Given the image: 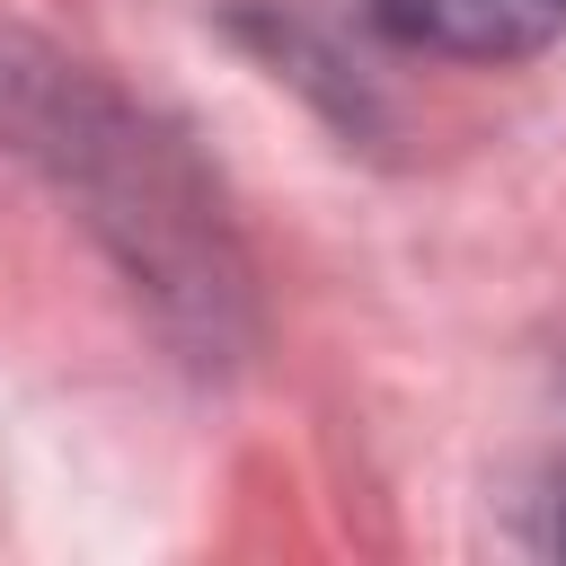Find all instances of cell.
Wrapping results in <instances>:
<instances>
[{"label": "cell", "mask_w": 566, "mask_h": 566, "mask_svg": "<svg viewBox=\"0 0 566 566\" xmlns=\"http://www.w3.org/2000/svg\"><path fill=\"white\" fill-rule=\"evenodd\" d=\"M363 18L442 62H531L566 35V0H363Z\"/></svg>", "instance_id": "1"}, {"label": "cell", "mask_w": 566, "mask_h": 566, "mask_svg": "<svg viewBox=\"0 0 566 566\" xmlns=\"http://www.w3.org/2000/svg\"><path fill=\"white\" fill-rule=\"evenodd\" d=\"M557 548H566V522H557Z\"/></svg>", "instance_id": "2"}]
</instances>
